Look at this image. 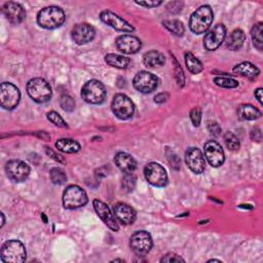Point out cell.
I'll return each instance as SVG.
<instances>
[{"label":"cell","mask_w":263,"mask_h":263,"mask_svg":"<svg viewBox=\"0 0 263 263\" xmlns=\"http://www.w3.org/2000/svg\"><path fill=\"white\" fill-rule=\"evenodd\" d=\"M185 64L187 69L192 73V74H199L203 71L204 66L202 62L194 57L191 52H185Z\"/></svg>","instance_id":"cell-29"},{"label":"cell","mask_w":263,"mask_h":263,"mask_svg":"<svg viewBox=\"0 0 263 263\" xmlns=\"http://www.w3.org/2000/svg\"><path fill=\"white\" fill-rule=\"evenodd\" d=\"M183 8V3L180 2H174V3H170L168 5V11L172 14H178L182 11Z\"/></svg>","instance_id":"cell-40"},{"label":"cell","mask_w":263,"mask_h":263,"mask_svg":"<svg viewBox=\"0 0 263 263\" xmlns=\"http://www.w3.org/2000/svg\"><path fill=\"white\" fill-rule=\"evenodd\" d=\"M226 37V28L223 24L216 25L209 32H207L204 38V46L207 50H215L217 49L221 43L224 41Z\"/></svg>","instance_id":"cell-15"},{"label":"cell","mask_w":263,"mask_h":263,"mask_svg":"<svg viewBox=\"0 0 263 263\" xmlns=\"http://www.w3.org/2000/svg\"><path fill=\"white\" fill-rule=\"evenodd\" d=\"M93 205L95 208V211L97 212V214L101 218V220L106 224L112 231H118V229H119L118 221L116 220L114 214H112L109 207L100 200H95L93 202Z\"/></svg>","instance_id":"cell-17"},{"label":"cell","mask_w":263,"mask_h":263,"mask_svg":"<svg viewBox=\"0 0 263 263\" xmlns=\"http://www.w3.org/2000/svg\"><path fill=\"white\" fill-rule=\"evenodd\" d=\"M262 115L261 111L251 104H243L238 108V117L241 120H256Z\"/></svg>","instance_id":"cell-23"},{"label":"cell","mask_w":263,"mask_h":263,"mask_svg":"<svg viewBox=\"0 0 263 263\" xmlns=\"http://www.w3.org/2000/svg\"><path fill=\"white\" fill-rule=\"evenodd\" d=\"M251 139L256 142H260L262 139V133L260 128H254L251 132Z\"/></svg>","instance_id":"cell-44"},{"label":"cell","mask_w":263,"mask_h":263,"mask_svg":"<svg viewBox=\"0 0 263 263\" xmlns=\"http://www.w3.org/2000/svg\"><path fill=\"white\" fill-rule=\"evenodd\" d=\"M100 19L104 24L108 25L109 27H111L117 31H120V32H134L135 31V28L133 27V26L111 11H107V10L103 11L100 14Z\"/></svg>","instance_id":"cell-13"},{"label":"cell","mask_w":263,"mask_h":263,"mask_svg":"<svg viewBox=\"0 0 263 263\" xmlns=\"http://www.w3.org/2000/svg\"><path fill=\"white\" fill-rule=\"evenodd\" d=\"M3 13L7 20L13 25L21 24L26 18V11L24 8L20 4L14 2L6 3L3 7Z\"/></svg>","instance_id":"cell-19"},{"label":"cell","mask_w":263,"mask_h":263,"mask_svg":"<svg viewBox=\"0 0 263 263\" xmlns=\"http://www.w3.org/2000/svg\"><path fill=\"white\" fill-rule=\"evenodd\" d=\"M187 167L194 174H202L206 169V160L202 151L196 147H190L185 152Z\"/></svg>","instance_id":"cell-18"},{"label":"cell","mask_w":263,"mask_h":263,"mask_svg":"<svg viewBox=\"0 0 263 263\" xmlns=\"http://www.w3.org/2000/svg\"><path fill=\"white\" fill-rule=\"evenodd\" d=\"M124 262V260H122V259H114V260H112V262Z\"/></svg>","instance_id":"cell-49"},{"label":"cell","mask_w":263,"mask_h":263,"mask_svg":"<svg viewBox=\"0 0 263 263\" xmlns=\"http://www.w3.org/2000/svg\"><path fill=\"white\" fill-rule=\"evenodd\" d=\"M56 147L64 153H76L81 150V144L77 141L69 138L59 139L56 142Z\"/></svg>","instance_id":"cell-27"},{"label":"cell","mask_w":263,"mask_h":263,"mask_svg":"<svg viewBox=\"0 0 263 263\" xmlns=\"http://www.w3.org/2000/svg\"><path fill=\"white\" fill-rule=\"evenodd\" d=\"M95 35H96V31H95L94 27L92 25L87 24V23L75 25L71 32L73 41L80 45H84V44H87V43L93 41V39L95 38Z\"/></svg>","instance_id":"cell-16"},{"label":"cell","mask_w":263,"mask_h":263,"mask_svg":"<svg viewBox=\"0 0 263 263\" xmlns=\"http://www.w3.org/2000/svg\"><path fill=\"white\" fill-rule=\"evenodd\" d=\"M133 85L138 92L142 94H150L159 86V80L154 74L148 71H140L134 77Z\"/></svg>","instance_id":"cell-11"},{"label":"cell","mask_w":263,"mask_h":263,"mask_svg":"<svg viewBox=\"0 0 263 263\" xmlns=\"http://www.w3.org/2000/svg\"><path fill=\"white\" fill-rule=\"evenodd\" d=\"M105 62L117 69H126L130 65V60L128 58L116 54H108L105 57Z\"/></svg>","instance_id":"cell-28"},{"label":"cell","mask_w":263,"mask_h":263,"mask_svg":"<svg viewBox=\"0 0 263 263\" xmlns=\"http://www.w3.org/2000/svg\"><path fill=\"white\" fill-rule=\"evenodd\" d=\"M176 78H177L178 85L180 87H183L184 86V75H183L182 68L179 66V64L177 62H176Z\"/></svg>","instance_id":"cell-42"},{"label":"cell","mask_w":263,"mask_h":263,"mask_svg":"<svg viewBox=\"0 0 263 263\" xmlns=\"http://www.w3.org/2000/svg\"><path fill=\"white\" fill-rule=\"evenodd\" d=\"M143 63L147 67H151V68L160 67V66H163L166 63V58L160 51L150 50L144 55Z\"/></svg>","instance_id":"cell-26"},{"label":"cell","mask_w":263,"mask_h":263,"mask_svg":"<svg viewBox=\"0 0 263 263\" xmlns=\"http://www.w3.org/2000/svg\"><path fill=\"white\" fill-rule=\"evenodd\" d=\"M214 84L218 87L225 88V89H234L239 87V82L233 80L230 77H225V76H217L213 80Z\"/></svg>","instance_id":"cell-32"},{"label":"cell","mask_w":263,"mask_h":263,"mask_svg":"<svg viewBox=\"0 0 263 263\" xmlns=\"http://www.w3.org/2000/svg\"><path fill=\"white\" fill-rule=\"evenodd\" d=\"M262 32H263V25L261 22L255 24L252 30H251V37L253 40V44L254 46L258 49V50H262Z\"/></svg>","instance_id":"cell-31"},{"label":"cell","mask_w":263,"mask_h":263,"mask_svg":"<svg viewBox=\"0 0 263 263\" xmlns=\"http://www.w3.org/2000/svg\"><path fill=\"white\" fill-rule=\"evenodd\" d=\"M21 99L19 89L11 83H3L0 87V104L2 107L7 110L15 109Z\"/></svg>","instance_id":"cell-9"},{"label":"cell","mask_w":263,"mask_h":263,"mask_svg":"<svg viewBox=\"0 0 263 263\" xmlns=\"http://www.w3.org/2000/svg\"><path fill=\"white\" fill-rule=\"evenodd\" d=\"M106 95L107 93L104 85L97 80L89 81L82 89L83 99L87 103L93 105L102 104L106 99Z\"/></svg>","instance_id":"cell-5"},{"label":"cell","mask_w":263,"mask_h":263,"mask_svg":"<svg viewBox=\"0 0 263 263\" xmlns=\"http://www.w3.org/2000/svg\"><path fill=\"white\" fill-rule=\"evenodd\" d=\"M163 24L172 34L176 36H183L184 32H185L183 24L178 20H166L163 22Z\"/></svg>","instance_id":"cell-30"},{"label":"cell","mask_w":263,"mask_h":263,"mask_svg":"<svg viewBox=\"0 0 263 263\" xmlns=\"http://www.w3.org/2000/svg\"><path fill=\"white\" fill-rule=\"evenodd\" d=\"M47 119L51 122L54 123L56 126H59V127H68V124L67 122L63 119V117L56 111H49L47 113Z\"/></svg>","instance_id":"cell-37"},{"label":"cell","mask_w":263,"mask_h":263,"mask_svg":"<svg viewBox=\"0 0 263 263\" xmlns=\"http://www.w3.org/2000/svg\"><path fill=\"white\" fill-rule=\"evenodd\" d=\"M135 4L146 9H153L156 7H160L163 4V2H136Z\"/></svg>","instance_id":"cell-41"},{"label":"cell","mask_w":263,"mask_h":263,"mask_svg":"<svg viewBox=\"0 0 263 263\" xmlns=\"http://www.w3.org/2000/svg\"><path fill=\"white\" fill-rule=\"evenodd\" d=\"M254 95H255V97H256L257 101H258V102H259V103L262 105V89H261V88L257 89V90L255 91Z\"/></svg>","instance_id":"cell-47"},{"label":"cell","mask_w":263,"mask_h":263,"mask_svg":"<svg viewBox=\"0 0 263 263\" xmlns=\"http://www.w3.org/2000/svg\"><path fill=\"white\" fill-rule=\"evenodd\" d=\"M185 260H184L182 257L178 256L177 254H167L166 256H164L162 259H161V262H184Z\"/></svg>","instance_id":"cell-39"},{"label":"cell","mask_w":263,"mask_h":263,"mask_svg":"<svg viewBox=\"0 0 263 263\" xmlns=\"http://www.w3.org/2000/svg\"><path fill=\"white\" fill-rule=\"evenodd\" d=\"M63 206L65 209L74 210L86 206L89 202L87 192L80 186L70 185L63 192Z\"/></svg>","instance_id":"cell-4"},{"label":"cell","mask_w":263,"mask_h":263,"mask_svg":"<svg viewBox=\"0 0 263 263\" xmlns=\"http://www.w3.org/2000/svg\"><path fill=\"white\" fill-rule=\"evenodd\" d=\"M209 129H210V132H211V133L213 134V135H215V136H218L219 134H220V126L216 123V122H211L209 124Z\"/></svg>","instance_id":"cell-46"},{"label":"cell","mask_w":263,"mask_h":263,"mask_svg":"<svg viewBox=\"0 0 263 263\" xmlns=\"http://www.w3.org/2000/svg\"><path fill=\"white\" fill-rule=\"evenodd\" d=\"M0 257L6 263H22L26 260L27 252L22 242L11 240L3 245Z\"/></svg>","instance_id":"cell-3"},{"label":"cell","mask_w":263,"mask_h":263,"mask_svg":"<svg viewBox=\"0 0 263 263\" xmlns=\"http://www.w3.org/2000/svg\"><path fill=\"white\" fill-rule=\"evenodd\" d=\"M113 214L116 220L123 225L133 224L136 220L135 210L124 203H118L113 207Z\"/></svg>","instance_id":"cell-21"},{"label":"cell","mask_w":263,"mask_h":263,"mask_svg":"<svg viewBox=\"0 0 263 263\" xmlns=\"http://www.w3.org/2000/svg\"><path fill=\"white\" fill-rule=\"evenodd\" d=\"M27 93L36 103L42 104L50 100L51 88L42 78H33L27 84Z\"/></svg>","instance_id":"cell-7"},{"label":"cell","mask_w":263,"mask_h":263,"mask_svg":"<svg viewBox=\"0 0 263 263\" xmlns=\"http://www.w3.org/2000/svg\"><path fill=\"white\" fill-rule=\"evenodd\" d=\"M205 156L208 163L214 168L221 167L225 161L224 151L221 145L215 140L208 141L204 146Z\"/></svg>","instance_id":"cell-12"},{"label":"cell","mask_w":263,"mask_h":263,"mask_svg":"<svg viewBox=\"0 0 263 263\" xmlns=\"http://www.w3.org/2000/svg\"><path fill=\"white\" fill-rule=\"evenodd\" d=\"M0 216H2V227L5 225V222H6V218H5V215L4 213L0 214Z\"/></svg>","instance_id":"cell-48"},{"label":"cell","mask_w":263,"mask_h":263,"mask_svg":"<svg viewBox=\"0 0 263 263\" xmlns=\"http://www.w3.org/2000/svg\"><path fill=\"white\" fill-rule=\"evenodd\" d=\"M233 72L248 78H255L260 74V70L250 62H242L233 67Z\"/></svg>","instance_id":"cell-25"},{"label":"cell","mask_w":263,"mask_h":263,"mask_svg":"<svg viewBox=\"0 0 263 263\" xmlns=\"http://www.w3.org/2000/svg\"><path fill=\"white\" fill-rule=\"evenodd\" d=\"M214 20V14L210 6L200 7L190 17L189 28L194 34L206 33Z\"/></svg>","instance_id":"cell-2"},{"label":"cell","mask_w":263,"mask_h":263,"mask_svg":"<svg viewBox=\"0 0 263 263\" xmlns=\"http://www.w3.org/2000/svg\"><path fill=\"white\" fill-rule=\"evenodd\" d=\"M116 47L126 55H133L138 52L142 46L139 38L133 35H121L115 41Z\"/></svg>","instance_id":"cell-20"},{"label":"cell","mask_w":263,"mask_h":263,"mask_svg":"<svg viewBox=\"0 0 263 263\" xmlns=\"http://www.w3.org/2000/svg\"><path fill=\"white\" fill-rule=\"evenodd\" d=\"M151 234L145 230H139L132 234L129 239V246L137 256H146L152 249Z\"/></svg>","instance_id":"cell-8"},{"label":"cell","mask_w":263,"mask_h":263,"mask_svg":"<svg viewBox=\"0 0 263 263\" xmlns=\"http://www.w3.org/2000/svg\"><path fill=\"white\" fill-rule=\"evenodd\" d=\"M49 177L51 182L56 184V185H62L67 181V176L63 170L60 168H52L49 171Z\"/></svg>","instance_id":"cell-33"},{"label":"cell","mask_w":263,"mask_h":263,"mask_svg":"<svg viewBox=\"0 0 263 263\" xmlns=\"http://www.w3.org/2000/svg\"><path fill=\"white\" fill-rule=\"evenodd\" d=\"M111 109L117 118L127 120L133 117L135 113V105L124 94H117L112 100Z\"/></svg>","instance_id":"cell-6"},{"label":"cell","mask_w":263,"mask_h":263,"mask_svg":"<svg viewBox=\"0 0 263 263\" xmlns=\"http://www.w3.org/2000/svg\"><path fill=\"white\" fill-rule=\"evenodd\" d=\"M136 177L133 174H125V176L122 179V188L126 192L133 191L136 186Z\"/></svg>","instance_id":"cell-36"},{"label":"cell","mask_w":263,"mask_h":263,"mask_svg":"<svg viewBox=\"0 0 263 263\" xmlns=\"http://www.w3.org/2000/svg\"><path fill=\"white\" fill-rule=\"evenodd\" d=\"M60 106L62 107L63 110L71 112L75 108V101L71 96L64 94L60 98Z\"/></svg>","instance_id":"cell-35"},{"label":"cell","mask_w":263,"mask_h":263,"mask_svg":"<svg viewBox=\"0 0 263 263\" xmlns=\"http://www.w3.org/2000/svg\"><path fill=\"white\" fill-rule=\"evenodd\" d=\"M30 167L20 160H12L8 162L6 166L8 177L15 182H24L25 180H27L30 175Z\"/></svg>","instance_id":"cell-14"},{"label":"cell","mask_w":263,"mask_h":263,"mask_svg":"<svg viewBox=\"0 0 263 263\" xmlns=\"http://www.w3.org/2000/svg\"><path fill=\"white\" fill-rule=\"evenodd\" d=\"M224 142L226 147L230 150V151H238L241 147V143L240 140L238 139L234 134L230 133V132H227L224 135Z\"/></svg>","instance_id":"cell-34"},{"label":"cell","mask_w":263,"mask_h":263,"mask_svg":"<svg viewBox=\"0 0 263 263\" xmlns=\"http://www.w3.org/2000/svg\"><path fill=\"white\" fill-rule=\"evenodd\" d=\"M246 40L245 32L241 29H235L228 36L226 40V46L230 50H239L243 47Z\"/></svg>","instance_id":"cell-24"},{"label":"cell","mask_w":263,"mask_h":263,"mask_svg":"<svg viewBox=\"0 0 263 263\" xmlns=\"http://www.w3.org/2000/svg\"><path fill=\"white\" fill-rule=\"evenodd\" d=\"M45 151H46V153L51 157V159H54L56 162L64 163V160L62 159V156H60L59 154H57L56 152H54L51 149H49L48 147H45Z\"/></svg>","instance_id":"cell-43"},{"label":"cell","mask_w":263,"mask_h":263,"mask_svg":"<svg viewBox=\"0 0 263 263\" xmlns=\"http://www.w3.org/2000/svg\"><path fill=\"white\" fill-rule=\"evenodd\" d=\"M144 176L148 183L155 187H165L168 184V174L165 168L157 163H149L144 168Z\"/></svg>","instance_id":"cell-10"},{"label":"cell","mask_w":263,"mask_h":263,"mask_svg":"<svg viewBox=\"0 0 263 263\" xmlns=\"http://www.w3.org/2000/svg\"><path fill=\"white\" fill-rule=\"evenodd\" d=\"M168 99H169V95H168V94L161 93V94L156 95V96L154 97V102L157 103V104H163V103H165Z\"/></svg>","instance_id":"cell-45"},{"label":"cell","mask_w":263,"mask_h":263,"mask_svg":"<svg viewBox=\"0 0 263 263\" xmlns=\"http://www.w3.org/2000/svg\"><path fill=\"white\" fill-rule=\"evenodd\" d=\"M190 119L194 126H200L202 121V111L199 107H195L190 112Z\"/></svg>","instance_id":"cell-38"},{"label":"cell","mask_w":263,"mask_h":263,"mask_svg":"<svg viewBox=\"0 0 263 263\" xmlns=\"http://www.w3.org/2000/svg\"><path fill=\"white\" fill-rule=\"evenodd\" d=\"M114 163L124 174H132L137 169V162L133 156L126 152L116 153L114 156Z\"/></svg>","instance_id":"cell-22"},{"label":"cell","mask_w":263,"mask_h":263,"mask_svg":"<svg viewBox=\"0 0 263 263\" xmlns=\"http://www.w3.org/2000/svg\"><path fill=\"white\" fill-rule=\"evenodd\" d=\"M65 13L59 7H47L42 9L37 15V23L40 27L52 30L57 29L65 22Z\"/></svg>","instance_id":"cell-1"}]
</instances>
